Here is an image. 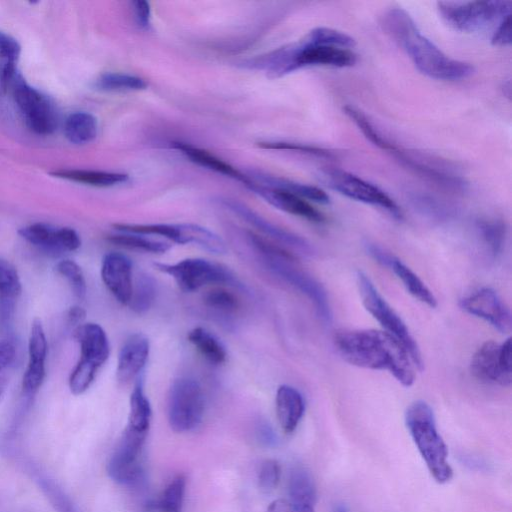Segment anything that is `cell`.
I'll list each match as a JSON object with an SVG mask.
<instances>
[{
  "instance_id": "cell-1",
  "label": "cell",
  "mask_w": 512,
  "mask_h": 512,
  "mask_svg": "<svg viewBox=\"0 0 512 512\" xmlns=\"http://www.w3.org/2000/svg\"><path fill=\"white\" fill-rule=\"evenodd\" d=\"M356 42L345 32L316 27L299 42L279 48L263 59L264 69L277 78L310 66L346 68L353 66L357 55Z\"/></svg>"
},
{
  "instance_id": "cell-2",
  "label": "cell",
  "mask_w": 512,
  "mask_h": 512,
  "mask_svg": "<svg viewBox=\"0 0 512 512\" xmlns=\"http://www.w3.org/2000/svg\"><path fill=\"white\" fill-rule=\"evenodd\" d=\"M334 345L349 364L373 370H387L405 387L415 380L414 364L405 347L391 334L376 329L342 330Z\"/></svg>"
},
{
  "instance_id": "cell-3",
  "label": "cell",
  "mask_w": 512,
  "mask_h": 512,
  "mask_svg": "<svg viewBox=\"0 0 512 512\" xmlns=\"http://www.w3.org/2000/svg\"><path fill=\"white\" fill-rule=\"evenodd\" d=\"M381 25L422 74L436 80L457 81L474 73L470 63L447 56L423 35L404 9L393 7L387 10L382 16Z\"/></svg>"
},
{
  "instance_id": "cell-4",
  "label": "cell",
  "mask_w": 512,
  "mask_h": 512,
  "mask_svg": "<svg viewBox=\"0 0 512 512\" xmlns=\"http://www.w3.org/2000/svg\"><path fill=\"white\" fill-rule=\"evenodd\" d=\"M343 111L367 140L389 153L408 169L447 189L456 191L465 189L467 185L465 179L453 172L449 165L447 166L443 162L438 163L431 157L414 153V151L391 141L358 108L346 105L343 107Z\"/></svg>"
},
{
  "instance_id": "cell-5",
  "label": "cell",
  "mask_w": 512,
  "mask_h": 512,
  "mask_svg": "<svg viewBox=\"0 0 512 512\" xmlns=\"http://www.w3.org/2000/svg\"><path fill=\"white\" fill-rule=\"evenodd\" d=\"M407 429L430 474L439 484L449 482L453 470L447 446L438 433L432 408L423 400L411 403L405 412Z\"/></svg>"
},
{
  "instance_id": "cell-6",
  "label": "cell",
  "mask_w": 512,
  "mask_h": 512,
  "mask_svg": "<svg viewBox=\"0 0 512 512\" xmlns=\"http://www.w3.org/2000/svg\"><path fill=\"white\" fill-rule=\"evenodd\" d=\"M356 280L365 309L380 323L387 333L394 336L405 347L414 366L422 371L424 362L419 346L402 318L381 296L365 273L358 271Z\"/></svg>"
},
{
  "instance_id": "cell-7",
  "label": "cell",
  "mask_w": 512,
  "mask_h": 512,
  "mask_svg": "<svg viewBox=\"0 0 512 512\" xmlns=\"http://www.w3.org/2000/svg\"><path fill=\"white\" fill-rule=\"evenodd\" d=\"M511 1H439L441 18L454 30L473 33L482 31L511 12Z\"/></svg>"
},
{
  "instance_id": "cell-8",
  "label": "cell",
  "mask_w": 512,
  "mask_h": 512,
  "mask_svg": "<svg viewBox=\"0 0 512 512\" xmlns=\"http://www.w3.org/2000/svg\"><path fill=\"white\" fill-rule=\"evenodd\" d=\"M204 394L198 381L189 377L176 379L168 395V422L175 432L196 428L204 415Z\"/></svg>"
},
{
  "instance_id": "cell-9",
  "label": "cell",
  "mask_w": 512,
  "mask_h": 512,
  "mask_svg": "<svg viewBox=\"0 0 512 512\" xmlns=\"http://www.w3.org/2000/svg\"><path fill=\"white\" fill-rule=\"evenodd\" d=\"M10 86L17 107L29 129L39 135L53 133L58 126V115L52 101L29 85L19 72Z\"/></svg>"
},
{
  "instance_id": "cell-10",
  "label": "cell",
  "mask_w": 512,
  "mask_h": 512,
  "mask_svg": "<svg viewBox=\"0 0 512 512\" xmlns=\"http://www.w3.org/2000/svg\"><path fill=\"white\" fill-rule=\"evenodd\" d=\"M261 258L264 265L273 274L293 286L309 299L323 322L329 323L331 321V307L326 290L315 278L295 266L292 254Z\"/></svg>"
},
{
  "instance_id": "cell-11",
  "label": "cell",
  "mask_w": 512,
  "mask_h": 512,
  "mask_svg": "<svg viewBox=\"0 0 512 512\" xmlns=\"http://www.w3.org/2000/svg\"><path fill=\"white\" fill-rule=\"evenodd\" d=\"M324 182L339 194L385 210L396 219L403 218L398 204L385 191L367 180L341 169L323 171Z\"/></svg>"
},
{
  "instance_id": "cell-12",
  "label": "cell",
  "mask_w": 512,
  "mask_h": 512,
  "mask_svg": "<svg viewBox=\"0 0 512 512\" xmlns=\"http://www.w3.org/2000/svg\"><path fill=\"white\" fill-rule=\"evenodd\" d=\"M155 266L172 277L185 292H194L211 284L236 283L228 270L202 258H187L173 264L157 263Z\"/></svg>"
},
{
  "instance_id": "cell-13",
  "label": "cell",
  "mask_w": 512,
  "mask_h": 512,
  "mask_svg": "<svg viewBox=\"0 0 512 512\" xmlns=\"http://www.w3.org/2000/svg\"><path fill=\"white\" fill-rule=\"evenodd\" d=\"M511 339L499 344L484 342L474 353L470 363L472 375L485 383L510 386L512 382Z\"/></svg>"
},
{
  "instance_id": "cell-14",
  "label": "cell",
  "mask_w": 512,
  "mask_h": 512,
  "mask_svg": "<svg viewBox=\"0 0 512 512\" xmlns=\"http://www.w3.org/2000/svg\"><path fill=\"white\" fill-rule=\"evenodd\" d=\"M147 434L125 428L120 442L112 454L107 472L118 483H132L141 472L140 455Z\"/></svg>"
},
{
  "instance_id": "cell-15",
  "label": "cell",
  "mask_w": 512,
  "mask_h": 512,
  "mask_svg": "<svg viewBox=\"0 0 512 512\" xmlns=\"http://www.w3.org/2000/svg\"><path fill=\"white\" fill-rule=\"evenodd\" d=\"M460 307L467 313L485 320L501 333L511 331L510 309L491 288H482L464 297L460 300Z\"/></svg>"
},
{
  "instance_id": "cell-16",
  "label": "cell",
  "mask_w": 512,
  "mask_h": 512,
  "mask_svg": "<svg viewBox=\"0 0 512 512\" xmlns=\"http://www.w3.org/2000/svg\"><path fill=\"white\" fill-rule=\"evenodd\" d=\"M19 235L30 244L54 255L77 250L79 234L70 227L56 228L45 223H33L21 228Z\"/></svg>"
},
{
  "instance_id": "cell-17",
  "label": "cell",
  "mask_w": 512,
  "mask_h": 512,
  "mask_svg": "<svg viewBox=\"0 0 512 512\" xmlns=\"http://www.w3.org/2000/svg\"><path fill=\"white\" fill-rule=\"evenodd\" d=\"M222 203L227 209L232 211L238 217L265 235L269 236L273 240L278 241L279 243L288 246L301 254H314V248L306 239L271 223L243 203L231 199H224Z\"/></svg>"
},
{
  "instance_id": "cell-18",
  "label": "cell",
  "mask_w": 512,
  "mask_h": 512,
  "mask_svg": "<svg viewBox=\"0 0 512 512\" xmlns=\"http://www.w3.org/2000/svg\"><path fill=\"white\" fill-rule=\"evenodd\" d=\"M48 344L40 319H34L28 340V364L22 380L25 394L33 395L41 387L45 378V361Z\"/></svg>"
},
{
  "instance_id": "cell-19",
  "label": "cell",
  "mask_w": 512,
  "mask_h": 512,
  "mask_svg": "<svg viewBox=\"0 0 512 512\" xmlns=\"http://www.w3.org/2000/svg\"><path fill=\"white\" fill-rule=\"evenodd\" d=\"M249 189L283 212L313 223H323L325 221V216L308 200L290 191L265 186L255 181Z\"/></svg>"
},
{
  "instance_id": "cell-20",
  "label": "cell",
  "mask_w": 512,
  "mask_h": 512,
  "mask_svg": "<svg viewBox=\"0 0 512 512\" xmlns=\"http://www.w3.org/2000/svg\"><path fill=\"white\" fill-rule=\"evenodd\" d=\"M101 277L114 298L119 303L128 305L133 288L130 259L122 253H107L102 260Z\"/></svg>"
},
{
  "instance_id": "cell-21",
  "label": "cell",
  "mask_w": 512,
  "mask_h": 512,
  "mask_svg": "<svg viewBox=\"0 0 512 512\" xmlns=\"http://www.w3.org/2000/svg\"><path fill=\"white\" fill-rule=\"evenodd\" d=\"M148 339L139 333L129 336L122 345L117 362L116 376L120 383L127 384L139 376L149 357Z\"/></svg>"
},
{
  "instance_id": "cell-22",
  "label": "cell",
  "mask_w": 512,
  "mask_h": 512,
  "mask_svg": "<svg viewBox=\"0 0 512 512\" xmlns=\"http://www.w3.org/2000/svg\"><path fill=\"white\" fill-rule=\"evenodd\" d=\"M80 345L81 362L100 368L108 359L110 346L104 329L96 323H84L74 330Z\"/></svg>"
},
{
  "instance_id": "cell-23",
  "label": "cell",
  "mask_w": 512,
  "mask_h": 512,
  "mask_svg": "<svg viewBox=\"0 0 512 512\" xmlns=\"http://www.w3.org/2000/svg\"><path fill=\"white\" fill-rule=\"evenodd\" d=\"M275 404L281 428L285 433H292L305 412V401L302 394L290 385H280L276 392Z\"/></svg>"
},
{
  "instance_id": "cell-24",
  "label": "cell",
  "mask_w": 512,
  "mask_h": 512,
  "mask_svg": "<svg viewBox=\"0 0 512 512\" xmlns=\"http://www.w3.org/2000/svg\"><path fill=\"white\" fill-rule=\"evenodd\" d=\"M173 148L181 152L191 162L203 168L240 181L248 188L253 184V180L249 176L204 149L184 142H173Z\"/></svg>"
},
{
  "instance_id": "cell-25",
  "label": "cell",
  "mask_w": 512,
  "mask_h": 512,
  "mask_svg": "<svg viewBox=\"0 0 512 512\" xmlns=\"http://www.w3.org/2000/svg\"><path fill=\"white\" fill-rule=\"evenodd\" d=\"M51 174L57 178L94 187H111L125 183L129 179L125 173L83 169H61Z\"/></svg>"
},
{
  "instance_id": "cell-26",
  "label": "cell",
  "mask_w": 512,
  "mask_h": 512,
  "mask_svg": "<svg viewBox=\"0 0 512 512\" xmlns=\"http://www.w3.org/2000/svg\"><path fill=\"white\" fill-rule=\"evenodd\" d=\"M152 417L150 402L145 395L143 382L136 381L130 395L129 415L126 428L138 433L147 434Z\"/></svg>"
},
{
  "instance_id": "cell-27",
  "label": "cell",
  "mask_w": 512,
  "mask_h": 512,
  "mask_svg": "<svg viewBox=\"0 0 512 512\" xmlns=\"http://www.w3.org/2000/svg\"><path fill=\"white\" fill-rule=\"evenodd\" d=\"M97 132L98 121L91 113L78 111L69 114L65 119L64 134L73 144H88L96 138Z\"/></svg>"
},
{
  "instance_id": "cell-28",
  "label": "cell",
  "mask_w": 512,
  "mask_h": 512,
  "mask_svg": "<svg viewBox=\"0 0 512 512\" xmlns=\"http://www.w3.org/2000/svg\"><path fill=\"white\" fill-rule=\"evenodd\" d=\"M188 341L211 364L221 365L227 359V351L222 342L203 327H195L187 335Z\"/></svg>"
},
{
  "instance_id": "cell-29",
  "label": "cell",
  "mask_w": 512,
  "mask_h": 512,
  "mask_svg": "<svg viewBox=\"0 0 512 512\" xmlns=\"http://www.w3.org/2000/svg\"><path fill=\"white\" fill-rule=\"evenodd\" d=\"M402 282L406 290L417 300L434 308L437 299L424 282L401 260L394 257L389 267Z\"/></svg>"
},
{
  "instance_id": "cell-30",
  "label": "cell",
  "mask_w": 512,
  "mask_h": 512,
  "mask_svg": "<svg viewBox=\"0 0 512 512\" xmlns=\"http://www.w3.org/2000/svg\"><path fill=\"white\" fill-rule=\"evenodd\" d=\"M21 46L11 35L0 30V85L7 90L18 73L17 62Z\"/></svg>"
},
{
  "instance_id": "cell-31",
  "label": "cell",
  "mask_w": 512,
  "mask_h": 512,
  "mask_svg": "<svg viewBox=\"0 0 512 512\" xmlns=\"http://www.w3.org/2000/svg\"><path fill=\"white\" fill-rule=\"evenodd\" d=\"M255 178V181L260 180L261 183H263L262 185L290 191L308 201L320 204H328L330 202V198L326 192L316 186L270 175L260 174L256 175Z\"/></svg>"
},
{
  "instance_id": "cell-32",
  "label": "cell",
  "mask_w": 512,
  "mask_h": 512,
  "mask_svg": "<svg viewBox=\"0 0 512 512\" xmlns=\"http://www.w3.org/2000/svg\"><path fill=\"white\" fill-rule=\"evenodd\" d=\"M290 504L294 506H314L316 488L314 481L306 470L296 468L291 472L289 480Z\"/></svg>"
},
{
  "instance_id": "cell-33",
  "label": "cell",
  "mask_w": 512,
  "mask_h": 512,
  "mask_svg": "<svg viewBox=\"0 0 512 512\" xmlns=\"http://www.w3.org/2000/svg\"><path fill=\"white\" fill-rule=\"evenodd\" d=\"M185 487V476L177 475L166 486L159 498L148 504V509L155 512H181Z\"/></svg>"
},
{
  "instance_id": "cell-34",
  "label": "cell",
  "mask_w": 512,
  "mask_h": 512,
  "mask_svg": "<svg viewBox=\"0 0 512 512\" xmlns=\"http://www.w3.org/2000/svg\"><path fill=\"white\" fill-rule=\"evenodd\" d=\"M22 286L14 265L0 257V306L15 308Z\"/></svg>"
},
{
  "instance_id": "cell-35",
  "label": "cell",
  "mask_w": 512,
  "mask_h": 512,
  "mask_svg": "<svg viewBox=\"0 0 512 512\" xmlns=\"http://www.w3.org/2000/svg\"><path fill=\"white\" fill-rule=\"evenodd\" d=\"M108 240L121 247L154 254L165 253L170 249V243L166 241L134 233L118 232L109 235Z\"/></svg>"
},
{
  "instance_id": "cell-36",
  "label": "cell",
  "mask_w": 512,
  "mask_h": 512,
  "mask_svg": "<svg viewBox=\"0 0 512 512\" xmlns=\"http://www.w3.org/2000/svg\"><path fill=\"white\" fill-rule=\"evenodd\" d=\"M157 294L156 282L150 275L141 274L133 283L128 306L137 314L147 312L155 302Z\"/></svg>"
},
{
  "instance_id": "cell-37",
  "label": "cell",
  "mask_w": 512,
  "mask_h": 512,
  "mask_svg": "<svg viewBox=\"0 0 512 512\" xmlns=\"http://www.w3.org/2000/svg\"><path fill=\"white\" fill-rule=\"evenodd\" d=\"M95 86L103 91H140L145 90L147 82L138 76L126 73H104L96 80Z\"/></svg>"
},
{
  "instance_id": "cell-38",
  "label": "cell",
  "mask_w": 512,
  "mask_h": 512,
  "mask_svg": "<svg viewBox=\"0 0 512 512\" xmlns=\"http://www.w3.org/2000/svg\"><path fill=\"white\" fill-rule=\"evenodd\" d=\"M479 235L490 254L497 257L504 246L506 239V225L498 219H485L477 224Z\"/></svg>"
},
{
  "instance_id": "cell-39",
  "label": "cell",
  "mask_w": 512,
  "mask_h": 512,
  "mask_svg": "<svg viewBox=\"0 0 512 512\" xmlns=\"http://www.w3.org/2000/svg\"><path fill=\"white\" fill-rule=\"evenodd\" d=\"M203 300L208 308L225 315L234 314L240 305L236 295L224 288H214L208 291Z\"/></svg>"
},
{
  "instance_id": "cell-40",
  "label": "cell",
  "mask_w": 512,
  "mask_h": 512,
  "mask_svg": "<svg viewBox=\"0 0 512 512\" xmlns=\"http://www.w3.org/2000/svg\"><path fill=\"white\" fill-rule=\"evenodd\" d=\"M56 270L68 281L77 298H85L87 291L86 281L82 269L76 262L69 259L61 260L57 263Z\"/></svg>"
},
{
  "instance_id": "cell-41",
  "label": "cell",
  "mask_w": 512,
  "mask_h": 512,
  "mask_svg": "<svg viewBox=\"0 0 512 512\" xmlns=\"http://www.w3.org/2000/svg\"><path fill=\"white\" fill-rule=\"evenodd\" d=\"M17 349L12 337L0 338V399L6 389L14 366Z\"/></svg>"
},
{
  "instance_id": "cell-42",
  "label": "cell",
  "mask_w": 512,
  "mask_h": 512,
  "mask_svg": "<svg viewBox=\"0 0 512 512\" xmlns=\"http://www.w3.org/2000/svg\"><path fill=\"white\" fill-rule=\"evenodd\" d=\"M98 368L78 361L69 378L70 391L75 395L84 393L92 384Z\"/></svg>"
},
{
  "instance_id": "cell-43",
  "label": "cell",
  "mask_w": 512,
  "mask_h": 512,
  "mask_svg": "<svg viewBox=\"0 0 512 512\" xmlns=\"http://www.w3.org/2000/svg\"><path fill=\"white\" fill-rule=\"evenodd\" d=\"M257 144L263 149L296 151L321 158H331L333 156L332 152L325 148L302 143L276 141L259 142Z\"/></svg>"
},
{
  "instance_id": "cell-44",
  "label": "cell",
  "mask_w": 512,
  "mask_h": 512,
  "mask_svg": "<svg viewBox=\"0 0 512 512\" xmlns=\"http://www.w3.org/2000/svg\"><path fill=\"white\" fill-rule=\"evenodd\" d=\"M281 469L277 461L269 459L265 460L259 470L258 480L259 486L266 490H273L279 483Z\"/></svg>"
},
{
  "instance_id": "cell-45",
  "label": "cell",
  "mask_w": 512,
  "mask_h": 512,
  "mask_svg": "<svg viewBox=\"0 0 512 512\" xmlns=\"http://www.w3.org/2000/svg\"><path fill=\"white\" fill-rule=\"evenodd\" d=\"M494 46L505 47L511 44V14L502 18L492 34Z\"/></svg>"
},
{
  "instance_id": "cell-46",
  "label": "cell",
  "mask_w": 512,
  "mask_h": 512,
  "mask_svg": "<svg viewBox=\"0 0 512 512\" xmlns=\"http://www.w3.org/2000/svg\"><path fill=\"white\" fill-rule=\"evenodd\" d=\"M135 19L139 26L146 28L149 26L151 17V8L149 2L145 0H137L133 3Z\"/></svg>"
},
{
  "instance_id": "cell-47",
  "label": "cell",
  "mask_w": 512,
  "mask_h": 512,
  "mask_svg": "<svg viewBox=\"0 0 512 512\" xmlns=\"http://www.w3.org/2000/svg\"><path fill=\"white\" fill-rule=\"evenodd\" d=\"M366 250L373 257V259L385 267H389L392 259L395 257L383 250L381 247L372 243L366 244Z\"/></svg>"
},
{
  "instance_id": "cell-48",
  "label": "cell",
  "mask_w": 512,
  "mask_h": 512,
  "mask_svg": "<svg viewBox=\"0 0 512 512\" xmlns=\"http://www.w3.org/2000/svg\"><path fill=\"white\" fill-rule=\"evenodd\" d=\"M86 312L85 310L80 306H72L68 309L66 317L67 321L70 325H76L79 326L82 324L83 320L85 319Z\"/></svg>"
},
{
  "instance_id": "cell-49",
  "label": "cell",
  "mask_w": 512,
  "mask_h": 512,
  "mask_svg": "<svg viewBox=\"0 0 512 512\" xmlns=\"http://www.w3.org/2000/svg\"><path fill=\"white\" fill-rule=\"evenodd\" d=\"M267 512H292V506L285 499H277L268 506Z\"/></svg>"
},
{
  "instance_id": "cell-50",
  "label": "cell",
  "mask_w": 512,
  "mask_h": 512,
  "mask_svg": "<svg viewBox=\"0 0 512 512\" xmlns=\"http://www.w3.org/2000/svg\"><path fill=\"white\" fill-rule=\"evenodd\" d=\"M292 512H314V506H294Z\"/></svg>"
},
{
  "instance_id": "cell-51",
  "label": "cell",
  "mask_w": 512,
  "mask_h": 512,
  "mask_svg": "<svg viewBox=\"0 0 512 512\" xmlns=\"http://www.w3.org/2000/svg\"><path fill=\"white\" fill-rule=\"evenodd\" d=\"M336 512H347V510L344 507H338Z\"/></svg>"
}]
</instances>
